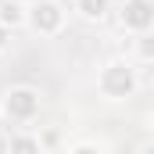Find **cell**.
<instances>
[{"mask_svg":"<svg viewBox=\"0 0 154 154\" xmlns=\"http://www.w3.org/2000/svg\"><path fill=\"white\" fill-rule=\"evenodd\" d=\"M133 61H140V65H154V32H143V36L133 39Z\"/></svg>","mask_w":154,"mask_h":154,"instance_id":"8","label":"cell"},{"mask_svg":"<svg viewBox=\"0 0 154 154\" xmlns=\"http://www.w3.org/2000/svg\"><path fill=\"white\" fill-rule=\"evenodd\" d=\"M0 154H11V136L7 133H0Z\"/></svg>","mask_w":154,"mask_h":154,"instance_id":"11","label":"cell"},{"mask_svg":"<svg viewBox=\"0 0 154 154\" xmlns=\"http://www.w3.org/2000/svg\"><path fill=\"white\" fill-rule=\"evenodd\" d=\"M65 25H68V7L61 0H32L29 4V18H25L29 32L50 39V36H61Z\"/></svg>","mask_w":154,"mask_h":154,"instance_id":"3","label":"cell"},{"mask_svg":"<svg viewBox=\"0 0 154 154\" xmlns=\"http://www.w3.org/2000/svg\"><path fill=\"white\" fill-rule=\"evenodd\" d=\"M118 25L129 36L154 32V0H122L118 7Z\"/></svg>","mask_w":154,"mask_h":154,"instance_id":"4","label":"cell"},{"mask_svg":"<svg viewBox=\"0 0 154 154\" xmlns=\"http://www.w3.org/2000/svg\"><path fill=\"white\" fill-rule=\"evenodd\" d=\"M11 39H14V32H11L7 25H0V54H4L7 47H11Z\"/></svg>","mask_w":154,"mask_h":154,"instance_id":"10","label":"cell"},{"mask_svg":"<svg viewBox=\"0 0 154 154\" xmlns=\"http://www.w3.org/2000/svg\"><path fill=\"white\" fill-rule=\"evenodd\" d=\"M72 11L82 22H104L111 11V0H72Z\"/></svg>","mask_w":154,"mask_h":154,"instance_id":"6","label":"cell"},{"mask_svg":"<svg viewBox=\"0 0 154 154\" xmlns=\"http://www.w3.org/2000/svg\"><path fill=\"white\" fill-rule=\"evenodd\" d=\"M151 122H154V118H151Z\"/></svg>","mask_w":154,"mask_h":154,"instance_id":"12","label":"cell"},{"mask_svg":"<svg viewBox=\"0 0 154 154\" xmlns=\"http://www.w3.org/2000/svg\"><path fill=\"white\" fill-rule=\"evenodd\" d=\"M43 111V93L29 82H18V86H7L4 97H0V115L14 125H29L36 122Z\"/></svg>","mask_w":154,"mask_h":154,"instance_id":"2","label":"cell"},{"mask_svg":"<svg viewBox=\"0 0 154 154\" xmlns=\"http://www.w3.org/2000/svg\"><path fill=\"white\" fill-rule=\"evenodd\" d=\"M68 154H104L100 143H75V147H68Z\"/></svg>","mask_w":154,"mask_h":154,"instance_id":"9","label":"cell"},{"mask_svg":"<svg viewBox=\"0 0 154 154\" xmlns=\"http://www.w3.org/2000/svg\"><path fill=\"white\" fill-rule=\"evenodd\" d=\"M11 154H43V140L36 133H14L11 136Z\"/></svg>","mask_w":154,"mask_h":154,"instance_id":"7","label":"cell"},{"mask_svg":"<svg viewBox=\"0 0 154 154\" xmlns=\"http://www.w3.org/2000/svg\"><path fill=\"white\" fill-rule=\"evenodd\" d=\"M140 90V68L129 57H111L97 72V93L104 100H129Z\"/></svg>","mask_w":154,"mask_h":154,"instance_id":"1","label":"cell"},{"mask_svg":"<svg viewBox=\"0 0 154 154\" xmlns=\"http://www.w3.org/2000/svg\"><path fill=\"white\" fill-rule=\"evenodd\" d=\"M25 18H29V4H22V0H4L0 4V25H7L11 32L22 29Z\"/></svg>","mask_w":154,"mask_h":154,"instance_id":"5","label":"cell"}]
</instances>
